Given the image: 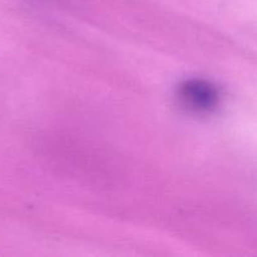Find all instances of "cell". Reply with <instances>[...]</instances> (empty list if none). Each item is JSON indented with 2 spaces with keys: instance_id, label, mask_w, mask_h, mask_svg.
Wrapping results in <instances>:
<instances>
[{
  "instance_id": "1",
  "label": "cell",
  "mask_w": 257,
  "mask_h": 257,
  "mask_svg": "<svg viewBox=\"0 0 257 257\" xmlns=\"http://www.w3.org/2000/svg\"><path fill=\"white\" fill-rule=\"evenodd\" d=\"M177 94L186 107L196 112H208L220 102V90L205 79H187L177 88Z\"/></svg>"
}]
</instances>
